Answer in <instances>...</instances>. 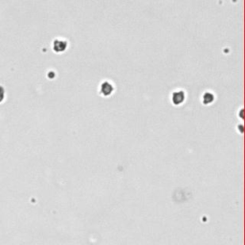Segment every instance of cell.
<instances>
[{"mask_svg": "<svg viewBox=\"0 0 245 245\" xmlns=\"http://www.w3.org/2000/svg\"><path fill=\"white\" fill-rule=\"evenodd\" d=\"M66 48V43L60 40H57L54 44V49L57 52H62Z\"/></svg>", "mask_w": 245, "mask_h": 245, "instance_id": "6da1fadb", "label": "cell"}, {"mask_svg": "<svg viewBox=\"0 0 245 245\" xmlns=\"http://www.w3.org/2000/svg\"><path fill=\"white\" fill-rule=\"evenodd\" d=\"M111 91H112V86L108 82H105L102 85V92L103 94L107 95V94H109Z\"/></svg>", "mask_w": 245, "mask_h": 245, "instance_id": "7a4b0ae2", "label": "cell"}, {"mask_svg": "<svg viewBox=\"0 0 245 245\" xmlns=\"http://www.w3.org/2000/svg\"><path fill=\"white\" fill-rule=\"evenodd\" d=\"M177 98V100H175L174 101V102H176V103H179V102H181L183 100H184V95L181 93V92H177V93H175L174 94V97H173V99H176Z\"/></svg>", "mask_w": 245, "mask_h": 245, "instance_id": "3957f363", "label": "cell"}]
</instances>
